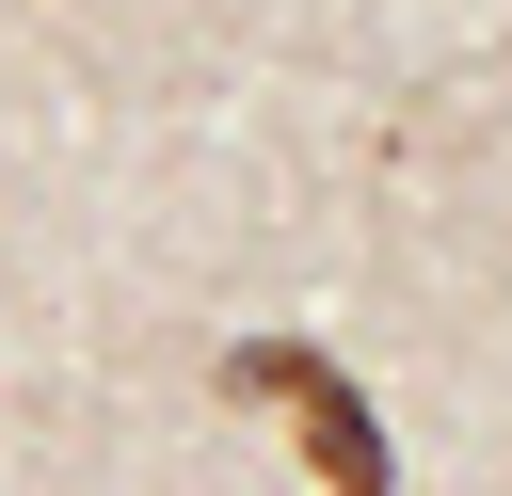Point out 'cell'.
I'll return each mask as SVG.
<instances>
[{
	"label": "cell",
	"instance_id": "6da1fadb",
	"mask_svg": "<svg viewBox=\"0 0 512 496\" xmlns=\"http://www.w3.org/2000/svg\"><path fill=\"white\" fill-rule=\"evenodd\" d=\"M224 400H272V416L304 432L320 496H400V448H384V416H368V384H352L336 352H304V336H240V352H224Z\"/></svg>",
	"mask_w": 512,
	"mask_h": 496
}]
</instances>
